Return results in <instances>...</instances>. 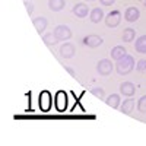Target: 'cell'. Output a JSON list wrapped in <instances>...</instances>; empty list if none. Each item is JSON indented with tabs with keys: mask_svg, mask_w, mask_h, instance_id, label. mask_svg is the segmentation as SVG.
Returning <instances> with one entry per match:
<instances>
[{
	"mask_svg": "<svg viewBox=\"0 0 146 146\" xmlns=\"http://www.w3.org/2000/svg\"><path fill=\"white\" fill-rule=\"evenodd\" d=\"M124 18H126L127 22H136L140 18V10L137 7H135V6H130L124 12Z\"/></svg>",
	"mask_w": 146,
	"mask_h": 146,
	"instance_id": "9",
	"label": "cell"
},
{
	"mask_svg": "<svg viewBox=\"0 0 146 146\" xmlns=\"http://www.w3.org/2000/svg\"><path fill=\"white\" fill-rule=\"evenodd\" d=\"M100 2H101L102 6H111V5L115 2V0H100Z\"/></svg>",
	"mask_w": 146,
	"mask_h": 146,
	"instance_id": "25",
	"label": "cell"
},
{
	"mask_svg": "<svg viewBox=\"0 0 146 146\" xmlns=\"http://www.w3.org/2000/svg\"><path fill=\"white\" fill-rule=\"evenodd\" d=\"M91 2H94V0H91Z\"/></svg>",
	"mask_w": 146,
	"mask_h": 146,
	"instance_id": "28",
	"label": "cell"
},
{
	"mask_svg": "<svg viewBox=\"0 0 146 146\" xmlns=\"http://www.w3.org/2000/svg\"><path fill=\"white\" fill-rule=\"evenodd\" d=\"M102 18H104V10H102L101 7H94V9L91 10V16H89L91 22L98 23V22L102 21Z\"/></svg>",
	"mask_w": 146,
	"mask_h": 146,
	"instance_id": "16",
	"label": "cell"
},
{
	"mask_svg": "<svg viewBox=\"0 0 146 146\" xmlns=\"http://www.w3.org/2000/svg\"><path fill=\"white\" fill-rule=\"evenodd\" d=\"M42 41H44V44H47L48 47H51V45H54V44L58 42L57 36H56V34H54V31H53V32L44 34V35H42Z\"/></svg>",
	"mask_w": 146,
	"mask_h": 146,
	"instance_id": "19",
	"label": "cell"
},
{
	"mask_svg": "<svg viewBox=\"0 0 146 146\" xmlns=\"http://www.w3.org/2000/svg\"><path fill=\"white\" fill-rule=\"evenodd\" d=\"M75 53H76V48L70 42L62 44V47H60V56H62L63 58H72L73 56H75Z\"/></svg>",
	"mask_w": 146,
	"mask_h": 146,
	"instance_id": "8",
	"label": "cell"
},
{
	"mask_svg": "<svg viewBox=\"0 0 146 146\" xmlns=\"http://www.w3.org/2000/svg\"><path fill=\"white\" fill-rule=\"evenodd\" d=\"M102 42H104V40L101 38L100 35H95V34L86 35V36L83 38V44L86 45V47H91V48H96V47H100Z\"/></svg>",
	"mask_w": 146,
	"mask_h": 146,
	"instance_id": "6",
	"label": "cell"
},
{
	"mask_svg": "<svg viewBox=\"0 0 146 146\" xmlns=\"http://www.w3.org/2000/svg\"><path fill=\"white\" fill-rule=\"evenodd\" d=\"M73 13H75V16H78V18H85L89 13V7L85 3H76L75 6H73Z\"/></svg>",
	"mask_w": 146,
	"mask_h": 146,
	"instance_id": "11",
	"label": "cell"
},
{
	"mask_svg": "<svg viewBox=\"0 0 146 146\" xmlns=\"http://www.w3.org/2000/svg\"><path fill=\"white\" fill-rule=\"evenodd\" d=\"M120 22H121V12H120V10L110 12V13L107 15V18H105V25H107L108 28H115V27H118Z\"/></svg>",
	"mask_w": 146,
	"mask_h": 146,
	"instance_id": "4",
	"label": "cell"
},
{
	"mask_svg": "<svg viewBox=\"0 0 146 146\" xmlns=\"http://www.w3.org/2000/svg\"><path fill=\"white\" fill-rule=\"evenodd\" d=\"M66 2L64 0H48V7H50L53 12H60L64 9Z\"/></svg>",
	"mask_w": 146,
	"mask_h": 146,
	"instance_id": "18",
	"label": "cell"
},
{
	"mask_svg": "<svg viewBox=\"0 0 146 146\" xmlns=\"http://www.w3.org/2000/svg\"><path fill=\"white\" fill-rule=\"evenodd\" d=\"M139 72H145L146 70V58H142L137 62V67H136Z\"/></svg>",
	"mask_w": 146,
	"mask_h": 146,
	"instance_id": "23",
	"label": "cell"
},
{
	"mask_svg": "<svg viewBox=\"0 0 146 146\" xmlns=\"http://www.w3.org/2000/svg\"><path fill=\"white\" fill-rule=\"evenodd\" d=\"M32 23H34L35 29L38 31V34H42V32L45 31V28L48 27V21H47L45 18H42V16H38V18H35V19L32 21Z\"/></svg>",
	"mask_w": 146,
	"mask_h": 146,
	"instance_id": "13",
	"label": "cell"
},
{
	"mask_svg": "<svg viewBox=\"0 0 146 146\" xmlns=\"http://www.w3.org/2000/svg\"><path fill=\"white\" fill-rule=\"evenodd\" d=\"M25 7H27V10H28V15H32V10H34V5H31V3L25 2Z\"/></svg>",
	"mask_w": 146,
	"mask_h": 146,
	"instance_id": "24",
	"label": "cell"
},
{
	"mask_svg": "<svg viewBox=\"0 0 146 146\" xmlns=\"http://www.w3.org/2000/svg\"><path fill=\"white\" fill-rule=\"evenodd\" d=\"M91 94L95 95L96 98H100V100H104L105 98V91L102 88H92L91 89Z\"/></svg>",
	"mask_w": 146,
	"mask_h": 146,
	"instance_id": "22",
	"label": "cell"
},
{
	"mask_svg": "<svg viewBox=\"0 0 146 146\" xmlns=\"http://www.w3.org/2000/svg\"><path fill=\"white\" fill-rule=\"evenodd\" d=\"M136 36V31L133 28H126L123 31V35H121V40H123L124 42H131L133 40H135Z\"/></svg>",
	"mask_w": 146,
	"mask_h": 146,
	"instance_id": "20",
	"label": "cell"
},
{
	"mask_svg": "<svg viewBox=\"0 0 146 146\" xmlns=\"http://www.w3.org/2000/svg\"><path fill=\"white\" fill-rule=\"evenodd\" d=\"M54 34H56V36H57L58 41H67V40L72 38V35H73V34H72V29H70L69 27H66V25H58V27H56Z\"/></svg>",
	"mask_w": 146,
	"mask_h": 146,
	"instance_id": "5",
	"label": "cell"
},
{
	"mask_svg": "<svg viewBox=\"0 0 146 146\" xmlns=\"http://www.w3.org/2000/svg\"><path fill=\"white\" fill-rule=\"evenodd\" d=\"M143 5H145V6H146V0H143Z\"/></svg>",
	"mask_w": 146,
	"mask_h": 146,
	"instance_id": "27",
	"label": "cell"
},
{
	"mask_svg": "<svg viewBox=\"0 0 146 146\" xmlns=\"http://www.w3.org/2000/svg\"><path fill=\"white\" fill-rule=\"evenodd\" d=\"M120 92L124 96H133L136 94V86L131 82H123L120 85Z\"/></svg>",
	"mask_w": 146,
	"mask_h": 146,
	"instance_id": "10",
	"label": "cell"
},
{
	"mask_svg": "<svg viewBox=\"0 0 146 146\" xmlns=\"http://www.w3.org/2000/svg\"><path fill=\"white\" fill-rule=\"evenodd\" d=\"M113 69H114V64L110 58H102L96 64V70H98V73L101 76H108L113 72Z\"/></svg>",
	"mask_w": 146,
	"mask_h": 146,
	"instance_id": "3",
	"label": "cell"
},
{
	"mask_svg": "<svg viewBox=\"0 0 146 146\" xmlns=\"http://www.w3.org/2000/svg\"><path fill=\"white\" fill-rule=\"evenodd\" d=\"M136 63H135V58L131 56L126 54L124 57H121L120 60H117V64H115V72L121 76H126L129 73L135 69Z\"/></svg>",
	"mask_w": 146,
	"mask_h": 146,
	"instance_id": "1",
	"label": "cell"
},
{
	"mask_svg": "<svg viewBox=\"0 0 146 146\" xmlns=\"http://www.w3.org/2000/svg\"><path fill=\"white\" fill-rule=\"evenodd\" d=\"M127 54V51H126V47L124 45H115L113 50H111V58L113 60H120L121 57H124Z\"/></svg>",
	"mask_w": 146,
	"mask_h": 146,
	"instance_id": "14",
	"label": "cell"
},
{
	"mask_svg": "<svg viewBox=\"0 0 146 146\" xmlns=\"http://www.w3.org/2000/svg\"><path fill=\"white\" fill-rule=\"evenodd\" d=\"M137 110L142 114H146V95L140 96L139 101H137Z\"/></svg>",
	"mask_w": 146,
	"mask_h": 146,
	"instance_id": "21",
	"label": "cell"
},
{
	"mask_svg": "<svg viewBox=\"0 0 146 146\" xmlns=\"http://www.w3.org/2000/svg\"><path fill=\"white\" fill-rule=\"evenodd\" d=\"M63 67H64V69H66V70H67V72L70 73V75H72V76H75V75H76V73H75V70H73L72 67H67V66H63Z\"/></svg>",
	"mask_w": 146,
	"mask_h": 146,
	"instance_id": "26",
	"label": "cell"
},
{
	"mask_svg": "<svg viewBox=\"0 0 146 146\" xmlns=\"http://www.w3.org/2000/svg\"><path fill=\"white\" fill-rule=\"evenodd\" d=\"M135 50L140 54H146V35H140L135 42Z\"/></svg>",
	"mask_w": 146,
	"mask_h": 146,
	"instance_id": "17",
	"label": "cell"
},
{
	"mask_svg": "<svg viewBox=\"0 0 146 146\" xmlns=\"http://www.w3.org/2000/svg\"><path fill=\"white\" fill-rule=\"evenodd\" d=\"M67 104H69V96L66 94V91H58L54 96V105L56 110L60 113H63L67 110Z\"/></svg>",
	"mask_w": 146,
	"mask_h": 146,
	"instance_id": "2",
	"label": "cell"
},
{
	"mask_svg": "<svg viewBox=\"0 0 146 146\" xmlns=\"http://www.w3.org/2000/svg\"><path fill=\"white\" fill-rule=\"evenodd\" d=\"M135 102H136V101H135V100H131V98H127L124 102H121V105H120L121 113L130 115V114L133 113V110H135Z\"/></svg>",
	"mask_w": 146,
	"mask_h": 146,
	"instance_id": "12",
	"label": "cell"
},
{
	"mask_svg": "<svg viewBox=\"0 0 146 146\" xmlns=\"http://www.w3.org/2000/svg\"><path fill=\"white\" fill-rule=\"evenodd\" d=\"M40 108L42 110V111H48V110L51 108V95H50V92L48 91H44V92H41L40 94Z\"/></svg>",
	"mask_w": 146,
	"mask_h": 146,
	"instance_id": "7",
	"label": "cell"
},
{
	"mask_svg": "<svg viewBox=\"0 0 146 146\" xmlns=\"http://www.w3.org/2000/svg\"><path fill=\"white\" fill-rule=\"evenodd\" d=\"M105 102L108 107H111V108H118L120 107V102H121V98H120V95L118 94H111V95H108L107 98H105Z\"/></svg>",
	"mask_w": 146,
	"mask_h": 146,
	"instance_id": "15",
	"label": "cell"
}]
</instances>
